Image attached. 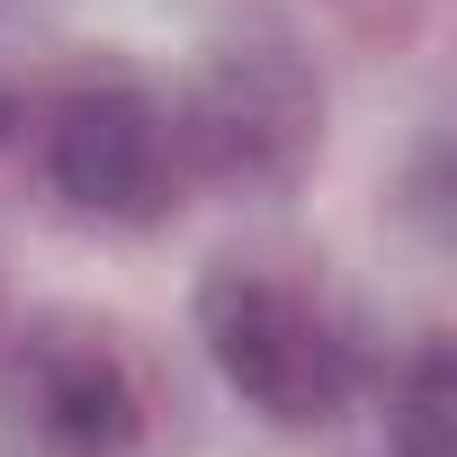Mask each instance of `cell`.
<instances>
[{
    "mask_svg": "<svg viewBox=\"0 0 457 457\" xmlns=\"http://www.w3.org/2000/svg\"><path fill=\"white\" fill-rule=\"evenodd\" d=\"M10 403L63 457H126L144 439V377L90 323H37L10 359Z\"/></svg>",
    "mask_w": 457,
    "mask_h": 457,
    "instance_id": "obj_4",
    "label": "cell"
},
{
    "mask_svg": "<svg viewBox=\"0 0 457 457\" xmlns=\"http://www.w3.org/2000/svg\"><path fill=\"white\" fill-rule=\"evenodd\" d=\"M19 126V99H10V81H0V135H10Z\"/></svg>",
    "mask_w": 457,
    "mask_h": 457,
    "instance_id": "obj_6",
    "label": "cell"
},
{
    "mask_svg": "<svg viewBox=\"0 0 457 457\" xmlns=\"http://www.w3.org/2000/svg\"><path fill=\"white\" fill-rule=\"evenodd\" d=\"M197 341L215 377L234 386L261 421L278 430H323L359 395V350L350 332L287 278L270 270H206L197 287Z\"/></svg>",
    "mask_w": 457,
    "mask_h": 457,
    "instance_id": "obj_1",
    "label": "cell"
},
{
    "mask_svg": "<svg viewBox=\"0 0 457 457\" xmlns=\"http://www.w3.org/2000/svg\"><path fill=\"white\" fill-rule=\"evenodd\" d=\"M323 153V81L287 37H234L197 63L170 117V162L215 188H287Z\"/></svg>",
    "mask_w": 457,
    "mask_h": 457,
    "instance_id": "obj_2",
    "label": "cell"
},
{
    "mask_svg": "<svg viewBox=\"0 0 457 457\" xmlns=\"http://www.w3.org/2000/svg\"><path fill=\"white\" fill-rule=\"evenodd\" d=\"M386 439L395 457H457V359L448 332H421L386 386Z\"/></svg>",
    "mask_w": 457,
    "mask_h": 457,
    "instance_id": "obj_5",
    "label": "cell"
},
{
    "mask_svg": "<svg viewBox=\"0 0 457 457\" xmlns=\"http://www.w3.org/2000/svg\"><path fill=\"white\" fill-rule=\"evenodd\" d=\"M46 179L72 215H99V224H153L170 206V117L135 90V81H72L54 108H46Z\"/></svg>",
    "mask_w": 457,
    "mask_h": 457,
    "instance_id": "obj_3",
    "label": "cell"
}]
</instances>
